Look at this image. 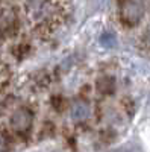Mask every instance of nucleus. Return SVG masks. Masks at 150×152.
<instances>
[{"label": "nucleus", "instance_id": "obj_1", "mask_svg": "<svg viewBox=\"0 0 150 152\" xmlns=\"http://www.w3.org/2000/svg\"><path fill=\"white\" fill-rule=\"evenodd\" d=\"M144 15V2L143 0H128L121 8V18L128 24L138 23Z\"/></svg>", "mask_w": 150, "mask_h": 152}, {"label": "nucleus", "instance_id": "obj_2", "mask_svg": "<svg viewBox=\"0 0 150 152\" xmlns=\"http://www.w3.org/2000/svg\"><path fill=\"white\" fill-rule=\"evenodd\" d=\"M32 123V116L26 110H17L11 117V126L17 131H24L28 129Z\"/></svg>", "mask_w": 150, "mask_h": 152}, {"label": "nucleus", "instance_id": "obj_3", "mask_svg": "<svg viewBox=\"0 0 150 152\" xmlns=\"http://www.w3.org/2000/svg\"><path fill=\"white\" fill-rule=\"evenodd\" d=\"M90 114H91V110L86 102H76L71 107V117L76 122H82L85 119H88Z\"/></svg>", "mask_w": 150, "mask_h": 152}, {"label": "nucleus", "instance_id": "obj_4", "mask_svg": "<svg viewBox=\"0 0 150 152\" xmlns=\"http://www.w3.org/2000/svg\"><path fill=\"white\" fill-rule=\"evenodd\" d=\"M8 142H6V138H5V135H2V134H0V151H5L8 146Z\"/></svg>", "mask_w": 150, "mask_h": 152}, {"label": "nucleus", "instance_id": "obj_5", "mask_svg": "<svg viewBox=\"0 0 150 152\" xmlns=\"http://www.w3.org/2000/svg\"><path fill=\"white\" fill-rule=\"evenodd\" d=\"M146 43L150 46V26H149V29H147V32H146Z\"/></svg>", "mask_w": 150, "mask_h": 152}]
</instances>
